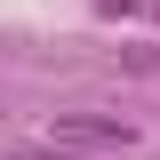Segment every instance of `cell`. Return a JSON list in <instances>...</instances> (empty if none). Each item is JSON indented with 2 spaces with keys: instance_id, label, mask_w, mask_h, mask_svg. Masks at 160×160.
<instances>
[{
  "instance_id": "cell-2",
  "label": "cell",
  "mask_w": 160,
  "mask_h": 160,
  "mask_svg": "<svg viewBox=\"0 0 160 160\" xmlns=\"http://www.w3.org/2000/svg\"><path fill=\"white\" fill-rule=\"evenodd\" d=\"M24 160H40V152H24ZM56 160H64V152H56Z\"/></svg>"
},
{
  "instance_id": "cell-1",
  "label": "cell",
  "mask_w": 160,
  "mask_h": 160,
  "mask_svg": "<svg viewBox=\"0 0 160 160\" xmlns=\"http://www.w3.org/2000/svg\"><path fill=\"white\" fill-rule=\"evenodd\" d=\"M48 144L56 152H88V160H128L136 152V128L112 112H56L48 120Z\"/></svg>"
}]
</instances>
